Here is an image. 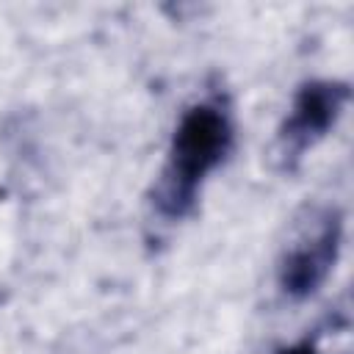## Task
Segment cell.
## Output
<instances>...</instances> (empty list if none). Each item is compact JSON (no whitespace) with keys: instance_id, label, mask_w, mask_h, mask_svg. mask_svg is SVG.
<instances>
[{"instance_id":"cell-2","label":"cell","mask_w":354,"mask_h":354,"mask_svg":"<svg viewBox=\"0 0 354 354\" xmlns=\"http://www.w3.org/2000/svg\"><path fill=\"white\" fill-rule=\"evenodd\" d=\"M343 241V216L337 207L321 210L310 227L285 249L277 277L279 288L293 299L313 296L332 274Z\"/></svg>"},{"instance_id":"cell-3","label":"cell","mask_w":354,"mask_h":354,"mask_svg":"<svg viewBox=\"0 0 354 354\" xmlns=\"http://www.w3.org/2000/svg\"><path fill=\"white\" fill-rule=\"evenodd\" d=\"M348 97L351 88L343 80H310L296 91L279 127V155L285 163H296L337 124Z\"/></svg>"},{"instance_id":"cell-4","label":"cell","mask_w":354,"mask_h":354,"mask_svg":"<svg viewBox=\"0 0 354 354\" xmlns=\"http://www.w3.org/2000/svg\"><path fill=\"white\" fill-rule=\"evenodd\" d=\"M279 354H318V348H315L310 340H301V343H296V346H288V348H282Z\"/></svg>"},{"instance_id":"cell-1","label":"cell","mask_w":354,"mask_h":354,"mask_svg":"<svg viewBox=\"0 0 354 354\" xmlns=\"http://www.w3.org/2000/svg\"><path fill=\"white\" fill-rule=\"evenodd\" d=\"M232 136V116L216 100L196 102L180 116L166 166L152 191V202L163 218H183L194 210L205 177L227 158Z\"/></svg>"}]
</instances>
